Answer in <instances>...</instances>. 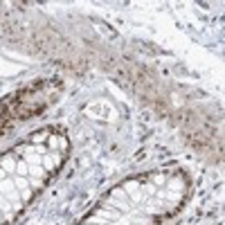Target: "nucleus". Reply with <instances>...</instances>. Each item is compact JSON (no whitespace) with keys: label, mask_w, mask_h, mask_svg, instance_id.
<instances>
[{"label":"nucleus","mask_w":225,"mask_h":225,"mask_svg":"<svg viewBox=\"0 0 225 225\" xmlns=\"http://www.w3.org/2000/svg\"><path fill=\"white\" fill-rule=\"evenodd\" d=\"M45 131H41V133H34V142H41V140H45Z\"/></svg>","instance_id":"obj_1"},{"label":"nucleus","mask_w":225,"mask_h":225,"mask_svg":"<svg viewBox=\"0 0 225 225\" xmlns=\"http://www.w3.org/2000/svg\"><path fill=\"white\" fill-rule=\"evenodd\" d=\"M0 210H9V205H7L5 200H2V198H0Z\"/></svg>","instance_id":"obj_2"},{"label":"nucleus","mask_w":225,"mask_h":225,"mask_svg":"<svg viewBox=\"0 0 225 225\" xmlns=\"http://www.w3.org/2000/svg\"><path fill=\"white\" fill-rule=\"evenodd\" d=\"M0 178H2V169H0Z\"/></svg>","instance_id":"obj_3"}]
</instances>
